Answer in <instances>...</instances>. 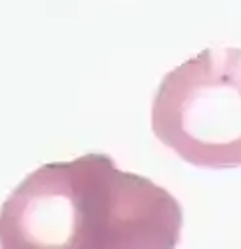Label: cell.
<instances>
[{
    "label": "cell",
    "mask_w": 241,
    "mask_h": 249,
    "mask_svg": "<svg viewBox=\"0 0 241 249\" xmlns=\"http://www.w3.org/2000/svg\"><path fill=\"white\" fill-rule=\"evenodd\" d=\"M182 207L104 154L38 168L0 207L4 249H118L179 243Z\"/></svg>",
    "instance_id": "6da1fadb"
},
{
    "label": "cell",
    "mask_w": 241,
    "mask_h": 249,
    "mask_svg": "<svg viewBox=\"0 0 241 249\" xmlns=\"http://www.w3.org/2000/svg\"><path fill=\"white\" fill-rule=\"evenodd\" d=\"M155 138L197 168L241 165V48H207L168 72L152 106Z\"/></svg>",
    "instance_id": "7a4b0ae2"
}]
</instances>
